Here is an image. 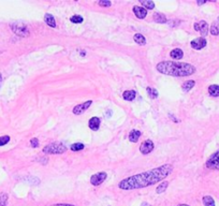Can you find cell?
I'll use <instances>...</instances> for the list:
<instances>
[{"label": "cell", "instance_id": "277c9868", "mask_svg": "<svg viewBox=\"0 0 219 206\" xmlns=\"http://www.w3.org/2000/svg\"><path fill=\"white\" fill-rule=\"evenodd\" d=\"M11 29L15 35L19 36V37H28L29 36V30H28L27 26L22 23L11 24Z\"/></svg>", "mask_w": 219, "mask_h": 206}, {"label": "cell", "instance_id": "d4e9b609", "mask_svg": "<svg viewBox=\"0 0 219 206\" xmlns=\"http://www.w3.org/2000/svg\"><path fill=\"white\" fill-rule=\"evenodd\" d=\"M9 201V195L4 192H0V206H7Z\"/></svg>", "mask_w": 219, "mask_h": 206}, {"label": "cell", "instance_id": "484cf974", "mask_svg": "<svg viewBox=\"0 0 219 206\" xmlns=\"http://www.w3.org/2000/svg\"><path fill=\"white\" fill-rule=\"evenodd\" d=\"M168 186H169V181H162V183L157 187V189H156V192H157V193L164 192V191L167 190Z\"/></svg>", "mask_w": 219, "mask_h": 206}, {"label": "cell", "instance_id": "30bf717a", "mask_svg": "<svg viewBox=\"0 0 219 206\" xmlns=\"http://www.w3.org/2000/svg\"><path fill=\"white\" fill-rule=\"evenodd\" d=\"M206 44H207V42H206L205 38H196L194 40H192L190 42V45L191 47L193 48V50H200L202 48H204L206 46Z\"/></svg>", "mask_w": 219, "mask_h": 206}, {"label": "cell", "instance_id": "52a82bcc", "mask_svg": "<svg viewBox=\"0 0 219 206\" xmlns=\"http://www.w3.org/2000/svg\"><path fill=\"white\" fill-rule=\"evenodd\" d=\"M108 177V174L105 172H100V173L94 174L90 177V184L92 186H99L103 183Z\"/></svg>", "mask_w": 219, "mask_h": 206}, {"label": "cell", "instance_id": "836d02e7", "mask_svg": "<svg viewBox=\"0 0 219 206\" xmlns=\"http://www.w3.org/2000/svg\"><path fill=\"white\" fill-rule=\"evenodd\" d=\"M197 3H198V6H201V4L206 3V1H198V2H197Z\"/></svg>", "mask_w": 219, "mask_h": 206}, {"label": "cell", "instance_id": "1f68e13d", "mask_svg": "<svg viewBox=\"0 0 219 206\" xmlns=\"http://www.w3.org/2000/svg\"><path fill=\"white\" fill-rule=\"evenodd\" d=\"M51 206H75L73 204H54V205H51Z\"/></svg>", "mask_w": 219, "mask_h": 206}, {"label": "cell", "instance_id": "3957f363", "mask_svg": "<svg viewBox=\"0 0 219 206\" xmlns=\"http://www.w3.org/2000/svg\"><path fill=\"white\" fill-rule=\"evenodd\" d=\"M67 151V146L60 142H54L46 145L43 148V152L46 155H61Z\"/></svg>", "mask_w": 219, "mask_h": 206}, {"label": "cell", "instance_id": "ba28073f", "mask_svg": "<svg viewBox=\"0 0 219 206\" xmlns=\"http://www.w3.org/2000/svg\"><path fill=\"white\" fill-rule=\"evenodd\" d=\"M92 104V101L89 100V101H86V102L84 103H80L77 104V105H75L74 108H73L72 112L74 115H81L85 112V111H87L89 108H90V105Z\"/></svg>", "mask_w": 219, "mask_h": 206}, {"label": "cell", "instance_id": "603a6c76", "mask_svg": "<svg viewBox=\"0 0 219 206\" xmlns=\"http://www.w3.org/2000/svg\"><path fill=\"white\" fill-rule=\"evenodd\" d=\"M146 93H147V94L149 96L150 99H157L158 96H159L157 89L152 88V87H147V88H146Z\"/></svg>", "mask_w": 219, "mask_h": 206}, {"label": "cell", "instance_id": "9a60e30c", "mask_svg": "<svg viewBox=\"0 0 219 206\" xmlns=\"http://www.w3.org/2000/svg\"><path fill=\"white\" fill-rule=\"evenodd\" d=\"M153 18H154V21L156 23L158 24H164L168 22L167 17H165V15L163 13H159V12H157V13H155L154 15H153Z\"/></svg>", "mask_w": 219, "mask_h": 206}, {"label": "cell", "instance_id": "2e32d148", "mask_svg": "<svg viewBox=\"0 0 219 206\" xmlns=\"http://www.w3.org/2000/svg\"><path fill=\"white\" fill-rule=\"evenodd\" d=\"M137 97V93L134 90H126L123 93V98L126 101H133Z\"/></svg>", "mask_w": 219, "mask_h": 206}, {"label": "cell", "instance_id": "44dd1931", "mask_svg": "<svg viewBox=\"0 0 219 206\" xmlns=\"http://www.w3.org/2000/svg\"><path fill=\"white\" fill-rule=\"evenodd\" d=\"M202 202H203L204 206H216L215 205V200L211 197V195H205L202 199Z\"/></svg>", "mask_w": 219, "mask_h": 206}, {"label": "cell", "instance_id": "4316f807", "mask_svg": "<svg viewBox=\"0 0 219 206\" xmlns=\"http://www.w3.org/2000/svg\"><path fill=\"white\" fill-rule=\"evenodd\" d=\"M70 148H71V150H73V151H80V150L85 148V145L83 144V143H74V144H72L71 146H70Z\"/></svg>", "mask_w": 219, "mask_h": 206}, {"label": "cell", "instance_id": "5bb4252c", "mask_svg": "<svg viewBox=\"0 0 219 206\" xmlns=\"http://www.w3.org/2000/svg\"><path fill=\"white\" fill-rule=\"evenodd\" d=\"M44 22H45L46 25L50 26V27H52V28L56 27V21H55L54 16H53L52 14L46 13L44 15Z\"/></svg>", "mask_w": 219, "mask_h": 206}, {"label": "cell", "instance_id": "f546056e", "mask_svg": "<svg viewBox=\"0 0 219 206\" xmlns=\"http://www.w3.org/2000/svg\"><path fill=\"white\" fill-rule=\"evenodd\" d=\"M98 4L100 7H104V8H109V7L112 6V2L111 1H106V0H100L98 2Z\"/></svg>", "mask_w": 219, "mask_h": 206}, {"label": "cell", "instance_id": "7a4b0ae2", "mask_svg": "<svg viewBox=\"0 0 219 206\" xmlns=\"http://www.w3.org/2000/svg\"><path fill=\"white\" fill-rule=\"evenodd\" d=\"M158 72L165 75H171L175 77H184L192 75L196 72V67L187 62L176 61H162L156 67Z\"/></svg>", "mask_w": 219, "mask_h": 206}, {"label": "cell", "instance_id": "e0dca14e", "mask_svg": "<svg viewBox=\"0 0 219 206\" xmlns=\"http://www.w3.org/2000/svg\"><path fill=\"white\" fill-rule=\"evenodd\" d=\"M141 137V131H139V130H132L130 133H129V141L132 143H137L139 139H140Z\"/></svg>", "mask_w": 219, "mask_h": 206}, {"label": "cell", "instance_id": "cb8c5ba5", "mask_svg": "<svg viewBox=\"0 0 219 206\" xmlns=\"http://www.w3.org/2000/svg\"><path fill=\"white\" fill-rule=\"evenodd\" d=\"M210 31H211V35H213V36L219 35V25H218L217 22H214V23L212 24Z\"/></svg>", "mask_w": 219, "mask_h": 206}, {"label": "cell", "instance_id": "7c38bea8", "mask_svg": "<svg viewBox=\"0 0 219 206\" xmlns=\"http://www.w3.org/2000/svg\"><path fill=\"white\" fill-rule=\"evenodd\" d=\"M101 125V119L99 117H92L88 122V127L92 131H97Z\"/></svg>", "mask_w": 219, "mask_h": 206}, {"label": "cell", "instance_id": "f1b7e54d", "mask_svg": "<svg viewBox=\"0 0 219 206\" xmlns=\"http://www.w3.org/2000/svg\"><path fill=\"white\" fill-rule=\"evenodd\" d=\"M10 142V137L9 135H3L0 137V146H4L6 144H8Z\"/></svg>", "mask_w": 219, "mask_h": 206}, {"label": "cell", "instance_id": "83f0119b", "mask_svg": "<svg viewBox=\"0 0 219 206\" xmlns=\"http://www.w3.org/2000/svg\"><path fill=\"white\" fill-rule=\"evenodd\" d=\"M83 21H84V18L81 15H73L70 17V22L73 24H81L83 23Z\"/></svg>", "mask_w": 219, "mask_h": 206}, {"label": "cell", "instance_id": "8d00e7d4", "mask_svg": "<svg viewBox=\"0 0 219 206\" xmlns=\"http://www.w3.org/2000/svg\"><path fill=\"white\" fill-rule=\"evenodd\" d=\"M218 21H219V16H218Z\"/></svg>", "mask_w": 219, "mask_h": 206}, {"label": "cell", "instance_id": "ac0fdd59", "mask_svg": "<svg viewBox=\"0 0 219 206\" xmlns=\"http://www.w3.org/2000/svg\"><path fill=\"white\" fill-rule=\"evenodd\" d=\"M194 85H196V82L192 81V79H189V81H187V82H185V83H182V89L185 91V93H188L189 90H191V89L193 88Z\"/></svg>", "mask_w": 219, "mask_h": 206}, {"label": "cell", "instance_id": "d6a6232c", "mask_svg": "<svg viewBox=\"0 0 219 206\" xmlns=\"http://www.w3.org/2000/svg\"><path fill=\"white\" fill-rule=\"evenodd\" d=\"M141 206H152V205L148 204V203H146V202H143L142 204H141Z\"/></svg>", "mask_w": 219, "mask_h": 206}, {"label": "cell", "instance_id": "d590c367", "mask_svg": "<svg viewBox=\"0 0 219 206\" xmlns=\"http://www.w3.org/2000/svg\"><path fill=\"white\" fill-rule=\"evenodd\" d=\"M176 206H189V205H187V204H181V205H176Z\"/></svg>", "mask_w": 219, "mask_h": 206}, {"label": "cell", "instance_id": "d6986e66", "mask_svg": "<svg viewBox=\"0 0 219 206\" xmlns=\"http://www.w3.org/2000/svg\"><path fill=\"white\" fill-rule=\"evenodd\" d=\"M133 40H134L135 43H138L139 45H141V46H143V45L146 44V39L143 35H141V33H135L134 36H133Z\"/></svg>", "mask_w": 219, "mask_h": 206}, {"label": "cell", "instance_id": "4dcf8cb0", "mask_svg": "<svg viewBox=\"0 0 219 206\" xmlns=\"http://www.w3.org/2000/svg\"><path fill=\"white\" fill-rule=\"evenodd\" d=\"M30 145L33 148H36V147L39 146V140L36 139V137H33L32 140H30Z\"/></svg>", "mask_w": 219, "mask_h": 206}, {"label": "cell", "instance_id": "7402d4cb", "mask_svg": "<svg viewBox=\"0 0 219 206\" xmlns=\"http://www.w3.org/2000/svg\"><path fill=\"white\" fill-rule=\"evenodd\" d=\"M141 4L142 7L146 10H153L155 8V2L150 1V0H141Z\"/></svg>", "mask_w": 219, "mask_h": 206}, {"label": "cell", "instance_id": "8992f818", "mask_svg": "<svg viewBox=\"0 0 219 206\" xmlns=\"http://www.w3.org/2000/svg\"><path fill=\"white\" fill-rule=\"evenodd\" d=\"M206 168L212 170H219V150L216 151L210 159L206 161Z\"/></svg>", "mask_w": 219, "mask_h": 206}, {"label": "cell", "instance_id": "9c48e42d", "mask_svg": "<svg viewBox=\"0 0 219 206\" xmlns=\"http://www.w3.org/2000/svg\"><path fill=\"white\" fill-rule=\"evenodd\" d=\"M154 148H155V145H154V143H153V141L146 140L141 144L140 151H141V154H143V155H148L154 150Z\"/></svg>", "mask_w": 219, "mask_h": 206}, {"label": "cell", "instance_id": "e575fe53", "mask_svg": "<svg viewBox=\"0 0 219 206\" xmlns=\"http://www.w3.org/2000/svg\"><path fill=\"white\" fill-rule=\"evenodd\" d=\"M1 84H2V75L0 73V87H1Z\"/></svg>", "mask_w": 219, "mask_h": 206}, {"label": "cell", "instance_id": "74e56055", "mask_svg": "<svg viewBox=\"0 0 219 206\" xmlns=\"http://www.w3.org/2000/svg\"><path fill=\"white\" fill-rule=\"evenodd\" d=\"M109 206H110V205H109Z\"/></svg>", "mask_w": 219, "mask_h": 206}, {"label": "cell", "instance_id": "6da1fadb", "mask_svg": "<svg viewBox=\"0 0 219 206\" xmlns=\"http://www.w3.org/2000/svg\"><path fill=\"white\" fill-rule=\"evenodd\" d=\"M173 171L172 164H163V165L149 170L144 173L137 174L125 178L118 184V187L121 190H134V189L145 188L148 186L155 185L159 181L163 180L165 177L170 175Z\"/></svg>", "mask_w": 219, "mask_h": 206}, {"label": "cell", "instance_id": "4fadbf2b", "mask_svg": "<svg viewBox=\"0 0 219 206\" xmlns=\"http://www.w3.org/2000/svg\"><path fill=\"white\" fill-rule=\"evenodd\" d=\"M170 56H171V58H173V59L179 60L184 57V52H182V50H181V48H174L170 53Z\"/></svg>", "mask_w": 219, "mask_h": 206}, {"label": "cell", "instance_id": "8fae6325", "mask_svg": "<svg viewBox=\"0 0 219 206\" xmlns=\"http://www.w3.org/2000/svg\"><path fill=\"white\" fill-rule=\"evenodd\" d=\"M133 13L135 14V16L139 18V19H143L146 17L147 15V10L144 9L143 7H139V6H134L133 7Z\"/></svg>", "mask_w": 219, "mask_h": 206}, {"label": "cell", "instance_id": "ffe728a7", "mask_svg": "<svg viewBox=\"0 0 219 206\" xmlns=\"http://www.w3.org/2000/svg\"><path fill=\"white\" fill-rule=\"evenodd\" d=\"M208 93L211 94L212 97H219V85H211L208 87Z\"/></svg>", "mask_w": 219, "mask_h": 206}, {"label": "cell", "instance_id": "5b68a950", "mask_svg": "<svg viewBox=\"0 0 219 206\" xmlns=\"http://www.w3.org/2000/svg\"><path fill=\"white\" fill-rule=\"evenodd\" d=\"M193 28L196 31H199L201 33L202 38L206 37L208 35V24L205 21H200L198 23H196L193 25Z\"/></svg>", "mask_w": 219, "mask_h": 206}]
</instances>
